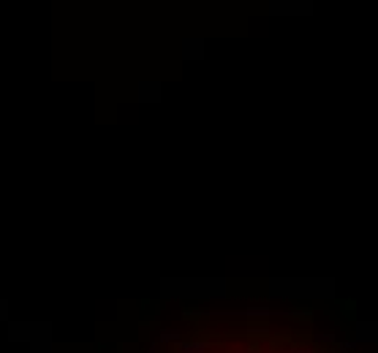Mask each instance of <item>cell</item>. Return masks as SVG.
Returning a JSON list of instances; mask_svg holds the SVG:
<instances>
[{"label": "cell", "instance_id": "6da1fadb", "mask_svg": "<svg viewBox=\"0 0 378 353\" xmlns=\"http://www.w3.org/2000/svg\"><path fill=\"white\" fill-rule=\"evenodd\" d=\"M185 351H188V353H202L204 348H202V345H188V348H185Z\"/></svg>", "mask_w": 378, "mask_h": 353}]
</instances>
